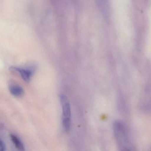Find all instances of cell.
Returning a JSON list of instances; mask_svg holds the SVG:
<instances>
[{
  "mask_svg": "<svg viewBox=\"0 0 151 151\" xmlns=\"http://www.w3.org/2000/svg\"><path fill=\"white\" fill-rule=\"evenodd\" d=\"M60 102L63 111L62 122L64 130L66 132L70 130L71 124V111L69 100L66 96L63 94L60 95Z\"/></svg>",
  "mask_w": 151,
  "mask_h": 151,
  "instance_id": "6da1fadb",
  "label": "cell"
},
{
  "mask_svg": "<svg viewBox=\"0 0 151 151\" xmlns=\"http://www.w3.org/2000/svg\"><path fill=\"white\" fill-rule=\"evenodd\" d=\"M114 131L116 140L119 147L121 149L129 148L128 146L127 134L123 124L117 121L114 124Z\"/></svg>",
  "mask_w": 151,
  "mask_h": 151,
  "instance_id": "7a4b0ae2",
  "label": "cell"
},
{
  "mask_svg": "<svg viewBox=\"0 0 151 151\" xmlns=\"http://www.w3.org/2000/svg\"><path fill=\"white\" fill-rule=\"evenodd\" d=\"M35 66L34 65L30 66L27 68H20L19 67H11L10 71L13 73L18 74L21 76L25 81H30L35 70Z\"/></svg>",
  "mask_w": 151,
  "mask_h": 151,
  "instance_id": "3957f363",
  "label": "cell"
},
{
  "mask_svg": "<svg viewBox=\"0 0 151 151\" xmlns=\"http://www.w3.org/2000/svg\"><path fill=\"white\" fill-rule=\"evenodd\" d=\"M98 7L102 15L107 19L109 16V4L108 0H96Z\"/></svg>",
  "mask_w": 151,
  "mask_h": 151,
  "instance_id": "277c9868",
  "label": "cell"
},
{
  "mask_svg": "<svg viewBox=\"0 0 151 151\" xmlns=\"http://www.w3.org/2000/svg\"><path fill=\"white\" fill-rule=\"evenodd\" d=\"M9 88L11 94L16 97H20L24 94V90L19 85L16 84H11Z\"/></svg>",
  "mask_w": 151,
  "mask_h": 151,
  "instance_id": "5b68a950",
  "label": "cell"
},
{
  "mask_svg": "<svg viewBox=\"0 0 151 151\" xmlns=\"http://www.w3.org/2000/svg\"><path fill=\"white\" fill-rule=\"evenodd\" d=\"M10 137L12 142L17 149L20 151L24 150V147L23 143L15 135L11 134Z\"/></svg>",
  "mask_w": 151,
  "mask_h": 151,
  "instance_id": "8992f818",
  "label": "cell"
},
{
  "mask_svg": "<svg viewBox=\"0 0 151 151\" xmlns=\"http://www.w3.org/2000/svg\"><path fill=\"white\" fill-rule=\"evenodd\" d=\"M5 150V145L4 143L0 139V151H4Z\"/></svg>",
  "mask_w": 151,
  "mask_h": 151,
  "instance_id": "52a82bcc",
  "label": "cell"
}]
</instances>
